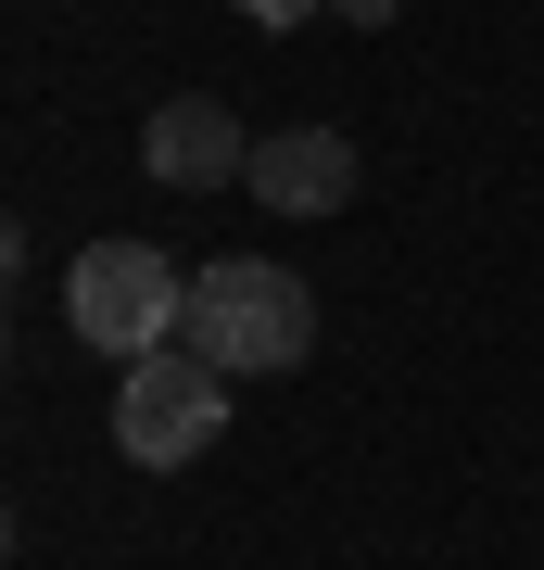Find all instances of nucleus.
<instances>
[{
    "instance_id": "f03ea898",
    "label": "nucleus",
    "mask_w": 544,
    "mask_h": 570,
    "mask_svg": "<svg viewBox=\"0 0 544 570\" xmlns=\"http://www.w3.org/2000/svg\"><path fill=\"white\" fill-rule=\"evenodd\" d=\"M63 330H77L89 355L140 367V355H165V343L190 330V279H178L152 242H89L77 266H63Z\"/></svg>"
},
{
    "instance_id": "39448f33",
    "label": "nucleus",
    "mask_w": 544,
    "mask_h": 570,
    "mask_svg": "<svg viewBox=\"0 0 544 570\" xmlns=\"http://www.w3.org/2000/svg\"><path fill=\"white\" fill-rule=\"evenodd\" d=\"M254 204L266 216H343L355 204V140L343 127H279V140H254Z\"/></svg>"
},
{
    "instance_id": "423d86ee",
    "label": "nucleus",
    "mask_w": 544,
    "mask_h": 570,
    "mask_svg": "<svg viewBox=\"0 0 544 570\" xmlns=\"http://www.w3.org/2000/svg\"><path fill=\"white\" fill-rule=\"evenodd\" d=\"M254 26H304V13H329V0H241Z\"/></svg>"
},
{
    "instance_id": "20e7f679",
    "label": "nucleus",
    "mask_w": 544,
    "mask_h": 570,
    "mask_svg": "<svg viewBox=\"0 0 544 570\" xmlns=\"http://www.w3.org/2000/svg\"><path fill=\"white\" fill-rule=\"evenodd\" d=\"M140 165H152L165 190H241V178H254V140H241V115H228V102L178 89V102L140 127Z\"/></svg>"
},
{
    "instance_id": "7ed1b4c3",
    "label": "nucleus",
    "mask_w": 544,
    "mask_h": 570,
    "mask_svg": "<svg viewBox=\"0 0 544 570\" xmlns=\"http://www.w3.org/2000/svg\"><path fill=\"white\" fill-rule=\"evenodd\" d=\"M216 431H228V367H216V355L165 343V355H140V367H115V444L140 456V469H190Z\"/></svg>"
},
{
    "instance_id": "f257e3e1",
    "label": "nucleus",
    "mask_w": 544,
    "mask_h": 570,
    "mask_svg": "<svg viewBox=\"0 0 544 570\" xmlns=\"http://www.w3.org/2000/svg\"><path fill=\"white\" fill-rule=\"evenodd\" d=\"M178 343L216 355L228 381H279V367L317 355V292L266 254H216V266H190V330Z\"/></svg>"
},
{
    "instance_id": "0eeeda50",
    "label": "nucleus",
    "mask_w": 544,
    "mask_h": 570,
    "mask_svg": "<svg viewBox=\"0 0 544 570\" xmlns=\"http://www.w3.org/2000/svg\"><path fill=\"white\" fill-rule=\"evenodd\" d=\"M329 13H343V26H393V0H329Z\"/></svg>"
}]
</instances>
